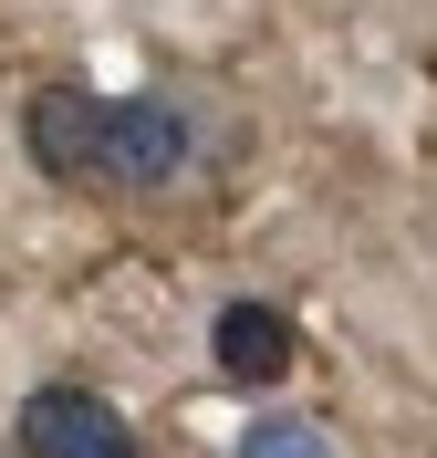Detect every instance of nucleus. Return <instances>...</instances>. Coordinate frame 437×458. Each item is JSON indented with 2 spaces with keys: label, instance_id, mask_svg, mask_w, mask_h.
<instances>
[{
  "label": "nucleus",
  "instance_id": "nucleus-1",
  "mask_svg": "<svg viewBox=\"0 0 437 458\" xmlns=\"http://www.w3.org/2000/svg\"><path fill=\"white\" fill-rule=\"evenodd\" d=\"M21 146H31V167L73 177V188H105V199H156V188H177V177H188L198 125H188L177 105H156V94L105 105V94H84V84H42V94L21 105Z\"/></svg>",
  "mask_w": 437,
  "mask_h": 458
},
{
  "label": "nucleus",
  "instance_id": "nucleus-2",
  "mask_svg": "<svg viewBox=\"0 0 437 458\" xmlns=\"http://www.w3.org/2000/svg\"><path fill=\"white\" fill-rule=\"evenodd\" d=\"M21 448L31 458H136V428L94 386H31L21 396Z\"/></svg>",
  "mask_w": 437,
  "mask_h": 458
},
{
  "label": "nucleus",
  "instance_id": "nucleus-3",
  "mask_svg": "<svg viewBox=\"0 0 437 458\" xmlns=\"http://www.w3.org/2000/svg\"><path fill=\"white\" fill-rule=\"evenodd\" d=\"M208 354H219L230 386H282L291 375V313H271V302H219Z\"/></svg>",
  "mask_w": 437,
  "mask_h": 458
},
{
  "label": "nucleus",
  "instance_id": "nucleus-4",
  "mask_svg": "<svg viewBox=\"0 0 437 458\" xmlns=\"http://www.w3.org/2000/svg\"><path fill=\"white\" fill-rule=\"evenodd\" d=\"M240 458H344L323 417H261V428L240 437Z\"/></svg>",
  "mask_w": 437,
  "mask_h": 458
}]
</instances>
